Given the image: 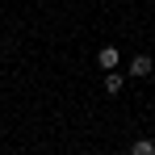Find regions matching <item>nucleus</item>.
I'll use <instances>...</instances> for the list:
<instances>
[{"mask_svg": "<svg viewBox=\"0 0 155 155\" xmlns=\"http://www.w3.org/2000/svg\"><path fill=\"white\" fill-rule=\"evenodd\" d=\"M151 67H155V59H151V54H134V59H130V80H134V76H138V80H143V76H151Z\"/></svg>", "mask_w": 155, "mask_h": 155, "instance_id": "nucleus-1", "label": "nucleus"}, {"mask_svg": "<svg viewBox=\"0 0 155 155\" xmlns=\"http://www.w3.org/2000/svg\"><path fill=\"white\" fill-rule=\"evenodd\" d=\"M117 59H122V54H117V46H101V54H97V63H101L105 71H113V67H117Z\"/></svg>", "mask_w": 155, "mask_h": 155, "instance_id": "nucleus-2", "label": "nucleus"}, {"mask_svg": "<svg viewBox=\"0 0 155 155\" xmlns=\"http://www.w3.org/2000/svg\"><path fill=\"white\" fill-rule=\"evenodd\" d=\"M122 84H126V76H122L117 67H113V71H105V92H109V97H113V92H122Z\"/></svg>", "mask_w": 155, "mask_h": 155, "instance_id": "nucleus-3", "label": "nucleus"}, {"mask_svg": "<svg viewBox=\"0 0 155 155\" xmlns=\"http://www.w3.org/2000/svg\"><path fill=\"white\" fill-rule=\"evenodd\" d=\"M130 155H155V138H138V143L130 147Z\"/></svg>", "mask_w": 155, "mask_h": 155, "instance_id": "nucleus-4", "label": "nucleus"}]
</instances>
